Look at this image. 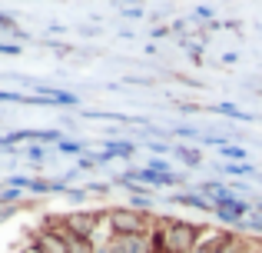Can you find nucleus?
Segmentation results:
<instances>
[{"mask_svg": "<svg viewBox=\"0 0 262 253\" xmlns=\"http://www.w3.org/2000/svg\"><path fill=\"white\" fill-rule=\"evenodd\" d=\"M96 253H110V243H96Z\"/></svg>", "mask_w": 262, "mask_h": 253, "instance_id": "14", "label": "nucleus"}, {"mask_svg": "<svg viewBox=\"0 0 262 253\" xmlns=\"http://www.w3.org/2000/svg\"><path fill=\"white\" fill-rule=\"evenodd\" d=\"M24 253H40V250H33V247H27V250H24Z\"/></svg>", "mask_w": 262, "mask_h": 253, "instance_id": "15", "label": "nucleus"}, {"mask_svg": "<svg viewBox=\"0 0 262 253\" xmlns=\"http://www.w3.org/2000/svg\"><path fill=\"white\" fill-rule=\"evenodd\" d=\"M0 30H17V20L10 13H0Z\"/></svg>", "mask_w": 262, "mask_h": 253, "instance_id": "12", "label": "nucleus"}, {"mask_svg": "<svg viewBox=\"0 0 262 253\" xmlns=\"http://www.w3.org/2000/svg\"><path fill=\"white\" fill-rule=\"evenodd\" d=\"M30 247L40 253H67V237L57 233V230H43L40 227L37 233L30 237Z\"/></svg>", "mask_w": 262, "mask_h": 253, "instance_id": "4", "label": "nucleus"}, {"mask_svg": "<svg viewBox=\"0 0 262 253\" xmlns=\"http://www.w3.org/2000/svg\"><path fill=\"white\" fill-rule=\"evenodd\" d=\"M27 157H30L33 163H40V160H43V147H40V143H33V147H27Z\"/></svg>", "mask_w": 262, "mask_h": 253, "instance_id": "11", "label": "nucleus"}, {"mask_svg": "<svg viewBox=\"0 0 262 253\" xmlns=\"http://www.w3.org/2000/svg\"><path fill=\"white\" fill-rule=\"evenodd\" d=\"M123 17H129V20H140V17H143V7H123Z\"/></svg>", "mask_w": 262, "mask_h": 253, "instance_id": "13", "label": "nucleus"}, {"mask_svg": "<svg viewBox=\"0 0 262 253\" xmlns=\"http://www.w3.org/2000/svg\"><path fill=\"white\" fill-rule=\"evenodd\" d=\"M219 153H223L226 160H246V150H243V147H232V143H226Z\"/></svg>", "mask_w": 262, "mask_h": 253, "instance_id": "8", "label": "nucleus"}, {"mask_svg": "<svg viewBox=\"0 0 262 253\" xmlns=\"http://www.w3.org/2000/svg\"><path fill=\"white\" fill-rule=\"evenodd\" d=\"M153 227L163 230V240H166V253H196V247L206 240L209 227L192 220H179V217H156Z\"/></svg>", "mask_w": 262, "mask_h": 253, "instance_id": "1", "label": "nucleus"}, {"mask_svg": "<svg viewBox=\"0 0 262 253\" xmlns=\"http://www.w3.org/2000/svg\"><path fill=\"white\" fill-rule=\"evenodd\" d=\"M249 210H252V203L239 200V197H229V200H219L212 213H216L219 223H232V227H239V223L249 217Z\"/></svg>", "mask_w": 262, "mask_h": 253, "instance_id": "3", "label": "nucleus"}, {"mask_svg": "<svg viewBox=\"0 0 262 253\" xmlns=\"http://www.w3.org/2000/svg\"><path fill=\"white\" fill-rule=\"evenodd\" d=\"M212 110H216V113H226V117H239V120H249V117H246L243 110H236V107H232V104H219V107H212Z\"/></svg>", "mask_w": 262, "mask_h": 253, "instance_id": "9", "label": "nucleus"}, {"mask_svg": "<svg viewBox=\"0 0 262 253\" xmlns=\"http://www.w3.org/2000/svg\"><path fill=\"white\" fill-rule=\"evenodd\" d=\"M223 253H262V240H259V237H246V233H232V230H226Z\"/></svg>", "mask_w": 262, "mask_h": 253, "instance_id": "5", "label": "nucleus"}, {"mask_svg": "<svg viewBox=\"0 0 262 253\" xmlns=\"http://www.w3.org/2000/svg\"><path fill=\"white\" fill-rule=\"evenodd\" d=\"M173 203H183V207H196V210H206V213H212V210H216V203H212L209 197H203V193H176V197H173Z\"/></svg>", "mask_w": 262, "mask_h": 253, "instance_id": "6", "label": "nucleus"}, {"mask_svg": "<svg viewBox=\"0 0 262 253\" xmlns=\"http://www.w3.org/2000/svg\"><path fill=\"white\" fill-rule=\"evenodd\" d=\"M176 157L186 163V167H199V163H203V153H199L196 147H176Z\"/></svg>", "mask_w": 262, "mask_h": 253, "instance_id": "7", "label": "nucleus"}, {"mask_svg": "<svg viewBox=\"0 0 262 253\" xmlns=\"http://www.w3.org/2000/svg\"><path fill=\"white\" fill-rule=\"evenodd\" d=\"M153 220H156V213L136 210V207H110L106 210V230H110L113 240H123V237H149L153 233Z\"/></svg>", "mask_w": 262, "mask_h": 253, "instance_id": "2", "label": "nucleus"}, {"mask_svg": "<svg viewBox=\"0 0 262 253\" xmlns=\"http://www.w3.org/2000/svg\"><path fill=\"white\" fill-rule=\"evenodd\" d=\"M57 150H60V153H73V157H77L83 147H80V143H70V140H60V143H57Z\"/></svg>", "mask_w": 262, "mask_h": 253, "instance_id": "10", "label": "nucleus"}]
</instances>
